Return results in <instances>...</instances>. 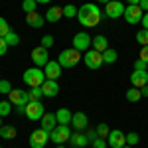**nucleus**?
Segmentation results:
<instances>
[{
  "label": "nucleus",
  "instance_id": "1",
  "mask_svg": "<svg viewBox=\"0 0 148 148\" xmlns=\"http://www.w3.org/2000/svg\"><path fill=\"white\" fill-rule=\"evenodd\" d=\"M103 18H105V12H101V8H99L97 4H93V2H87V4H83L81 8H77V20H79V24L85 26V28H95V26H99Z\"/></svg>",
  "mask_w": 148,
  "mask_h": 148
},
{
  "label": "nucleus",
  "instance_id": "2",
  "mask_svg": "<svg viewBox=\"0 0 148 148\" xmlns=\"http://www.w3.org/2000/svg\"><path fill=\"white\" fill-rule=\"evenodd\" d=\"M22 79L28 87H42L44 81H46V73H44L42 67H30V69L24 71Z\"/></svg>",
  "mask_w": 148,
  "mask_h": 148
},
{
  "label": "nucleus",
  "instance_id": "3",
  "mask_svg": "<svg viewBox=\"0 0 148 148\" xmlns=\"http://www.w3.org/2000/svg\"><path fill=\"white\" fill-rule=\"evenodd\" d=\"M81 59V51H77L75 47H69V49H63L61 53H59V57H57V61H59V65L61 67H65V69H71V67H75L77 63H79Z\"/></svg>",
  "mask_w": 148,
  "mask_h": 148
},
{
  "label": "nucleus",
  "instance_id": "4",
  "mask_svg": "<svg viewBox=\"0 0 148 148\" xmlns=\"http://www.w3.org/2000/svg\"><path fill=\"white\" fill-rule=\"evenodd\" d=\"M28 142H30V148H46V144L49 142V132H46L42 126L34 130L30 138H28Z\"/></svg>",
  "mask_w": 148,
  "mask_h": 148
},
{
  "label": "nucleus",
  "instance_id": "5",
  "mask_svg": "<svg viewBox=\"0 0 148 148\" xmlns=\"http://www.w3.org/2000/svg\"><path fill=\"white\" fill-rule=\"evenodd\" d=\"M44 114H46V107L42 105V101H30L26 105V116L30 121H42Z\"/></svg>",
  "mask_w": 148,
  "mask_h": 148
},
{
  "label": "nucleus",
  "instance_id": "6",
  "mask_svg": "<svg viewBox=\"0 0 148 148\" xmlns=\"http://www.w3.org/2000/svg\"><path fill=\"white\" fill-rule=\"evenodd\" d=\"M69 136H71V132H69L67 125H57L49 132V140H53L56 144H65V142H69Z\"/></svg>",
  "mask_w": 148,
  "mask_h": 148
},
{
  "label": "nucleus",
  "instance_id": "7",
  "mask_svg": "<svg viewBox=\"0 0 148 148\" xmlns=\"http://www.w3.org/2000/svg\"><path fill=\"white\" fill-rule=\"evenodd\" d=\"M125 4L121 2V0H111L109 4H105V16L107 18H113V20H116V18H121L123 14H125Z\"/></svg>",
  "mask_w": 148,
  "mask_h": 148
},
{
  "label": "nucleus",
  "instance_id": "8",
  "mask_svg": "<svg viewBox=\"0 0 148 148\" xmlns=\"http://www.w3.org/2000/svg\"><path fill=\"white\" fill-rule=\"evenodd\" d=\"M142 16H144V12L140 10V6L138 4H128L125 8V14H123V18H125L128 24H138V22H142Z\"/></svg>",
  "mask_w": 148,
  "mask_h": 148
},
{
  "label": "nucleus",
  "instance_id": "9",
  "mask_svg": "<svg viewBox=\"0 0 148 148\" xmlns=\"http://www.w3.org/2000/svg\"><path fill=\"white\" fill-rule=\"evenodd\" d=\"M73 47L77 49V51H87L89 47H91V44H93V38L87 32H77V34L73 36Z\"/></svg>",
  "mask_w": 148,
  "mask_h": 148
},
{
  "label": "nucleus",
  "instance_id": "10",
  "mask_svg": "<svg viewBox=\"0 0 148 148\" xmlns=\"http://www.w3.org/2000/svg\"><path fill=\"white\" fill-rule=\"evenodd\" d=\"M107 144L111 148H123L126 146V134L123 130H119V128H114L109 132V136H107Z\"/></svg>",
  "mask_w": 148,
  "mask_h": 148
},
{
  "label": "nucleus",
  "instance_id": "11",
  "mask_svg": "<svg viewBox=\"0 0 148 148\" xmlns=\"http://www.w3.org/2000/svg\"><path fill=\"white\" fill-rule=\"evenodd\" d=\"M83 61H85V65H87L89 69H99L103 65V53L95 51V49H87Z\"/></svg>",
  "mask_w": 148,
  "mask_h": 148
},
{
  "label": "nucleus",
  "instance_id": "12",
  "mask_svg": "<svg viewBox=\"0 0 148 148\" xmlns=\"http://www.w3.org/2000/svg\"><path fill=\"white\" fill-rule=\"evenodd\" d=\"M8 101L14 105V107H18V105H28L30 103V95H28V91H22V89H12L10 93H8Z\"/></svg>",
  "mask_w": 148,
  "mask_h": 148
},
{
  "label": "nucleus",
  "instance_id": "13",
  "mask_svg": "<svg viewBox=\"0 0 148 148\" xmlns=\"http://www.w3.org/2000/svg\"><path fill=\"white\" fill-rule=\"evenodd\" d=\"M32 61H34L36 67H46V63L49 61V56H47V49L42 46H38L32 49Z\"/></svg>",
  "mask_w": 148,
  "mask_h": 148
},
{
  "label": "nucleus",
  "instance_id": "14",
  "mask_svg": "<svg viewBox=\"0 0 148 148\" xmlns=\"http://www.w3.org/2000/svg\"><path fill=\"white\" fill-rule=\"evenodd\" d=\"M130 83H132V87L142 89L144 85H148V71H146V69H132Z\"/></svg>",
  "mask_w": 148,
  "mask_h": 148
},
{
  "label": "nucleus",
  "instance_id": "15",
  "mask_svg": "<svg viewBox=\"0 0 148 148\" xmlns=\"http://www.w3.org/2000/svg\"><path fill=\"white\" fill-rule=\"evenodd\" d=\"M87 125H89V119H87V114L83 113V111H77V113H73V116H71V126H73L75 130L83 132V130L87 128Z\"/></svg>",
  "mask_w": 148,
  "mask_h": 148
},
{
  "label": "nucleus",
  "instance_id": "16",
  "mask_svg": "<svg viewBox=\"0 0 148 148\" xmlns=\"http://www.w3.org/2000/svg\"><path fill=\"white\" fill-rule=\"evenodd\" d=\"M61 65H59V61H47L46 67H44V73H46V79H56L61 75Z\"/></svg>",
  "mask_w": 148,
  "mask_h": 148
},
{
  "label": "nucleus",
  "instance_id": "17",
  "mask_svg": "<svg viewBox=\"0 0 148 148\" xmlns=\"http://www.w3.org/2000/svg\"><path fill=\"white\" fill-rule=\"evenodd\" d=\"M42 91H44V97H56L57 93H59V85H57L56 79H46L44 81V85H42Z\"/></svg>",
  "mask_w": 148,
  "mask_h": 148
},
{
  "label": "nucleus",
  "instance_id": "18",
  "mask_svg": "<svg viewBox=\"0 0 148 148\" xmlns=\"http://www.w3.org/2000/svg\"><path fill=\"white\" fill-rule=\"evenodd\" d=\"M46 22V16H42L40 12H30V14H26V24L30 26V28H42Z\"/></svg>",
  "mask_w": 148,
  "mask_h": 148
},
{
  "label": "nucleus",
  "instance_id": "19",
  "mask_svg": "<svg viewBox=\"0 0 148 148\" xmlns=\"http://www.w3.org/2000/svg\"><path fill=\"white\" fill-rule=\"evenodd\" d=\"M69 144H71L73 148H85L87 144H89V140H87V136H85L83 132L75 130V132L69 136Z\"/></svg>",
  "mask_w": 148,
  "mask_h": 148
},
{
  "label": "nucleus",
  "instance_id": "20",
  "mask_svg": "<svg viewBox=\"0 0 148 148\" xmlns=\"http://www.w3.org/2000/svg\"><path fill=\"white\" fill-rule=\"evenodd\" d=\"M61 18H63V8H61V6H51V8H47V12H46L47 22L56 24V22H59Z\"/></svg>",
  "mask_w": 148,
  "mask_h": 148
},
{
  "label": "nucleus",
  "instance_id": "21",
  "mask_svg": "<svg viewBox=\"0 0 148 148\" xmlns=\"http://www.w3.org/2000/svg\"><path fill=\"white\" fill-rule=\"evenodd\" d=\"M40 123H42V128H44L46 132H51V130L57 126L56 125L57 119H56V114H53V113H46L44 116H42V121H40Z\"/></svg>",
  "mask_w": 148,
  "mask_h": 148
},
{
  "label": "nucleus",
  "instance_id": "22",
  "mask_svg": "<svg viewBox=\"0 0 148 148\" xmlns=\"http://www.w3.org/2000/svg\"><path fill=\"white\" fill-rule=\"evenodd\" d=\"M93 49H95V51H99V53H103V51H105V49H109V40H107V38H105V36H95V38H93Z\"/></svg>",
  "mask_w": 148,
  "mask_h": 148
},
{
  "label": "nucleus",
  "instance_id": "23",
  "mask_svg": "<svg viewBox=\"0 0 148 148\" xmlns=\"http://www.w3.org/2000/svg\"><path fill=\"white\" fill-rule=\"evenodd\" d=\"M71 116H73V113H69V109H65V107L57 109V113H56L57 125H69L71 123Z\"/></svg>",
  "mask_w": 148,
  "mask_h": 148
},
{
  "label": "nucleus",
  "instance_id": "24",
  "mask_svg": "<svg viewBox=\"0 0 148 148\" xmlns=\"http://www.w3.org/2000/svg\"><path fill=\"white\" fill-rule=\"evenodd\" d=\"M0 136L6 138V140H14V138H16V126L2 125V128H0Z\"/></svg>",
  "mask_w": 148,
  "mask_h": 148
},
{
  "label": "nucleus",
  "instance_id": "25",
  "mask_svg": "<svg viewBox=\"0 0 148 148\" xmlns=\"http://www.w3.org/2000/svg\"><path fill=\"white\" fill-rule=\"evenodd\" d=\"M116 59H119V53H116V49L109 47V49H105V51H103V63H114Z\"/></svg>",
  "mask_w": 148,
  "mask_h": 148
},
{
  "label": "nucleus",
  "instance_id": "26",
  "mask_svg": "<svg viewBox=\"0 0 148 148\" xmlns=\"http://www.w3.org/2000/svg\"><path fill=\"white\" fill-rule=\"evenodd\" d=\"M142 99V93H140V89H136V87H130L128 91H126V101L128 103H136Z\"/></svg>",
  "mask_w": 148,
  "mask_h": 148
},
{
  "label": "nucleus",
  "instance_id": "27",
  "mask_svg": "<svg viewBox=\"0 0 148 148\" xmlns=\"http://www.w3.org/2000/svg\"><path fill=\"white\" fill-rule=\"evenodd\" d=\"M30 101H42V97H44V91H42V87H30Z\"/></svg>",
  "mask_w": 148,
  "mask_h": 148
},
{
  "label": "nucleus",
  "instance_id": "28",
  "mask_svg": "<svg viewBox=\"0 0 148 148\" xmlns=\"http://www.w3.org/2000/svg\"><path fill=\"white\" fill-rule=\"evenodd\" d=\"M12 113V103L6 99V101H0V116L4 119V116H8Z\"/></svg>",
  "mask_w": 148,
  "mask_h": 148
},
{
  "label": "nucleus",
  "instance_id": "29",
  "mask_svg": "<svg viewBox=\"0 0 148 148\" xmlns=\"http://www.w3.org/2000/svg\"><path fill=\"white\" fill-rule=\"evenodd\" d=\"M95 130H97V134H99V138H105V140H107V136H109V132H111V128H109V125H107V123H99V126H97Z\"/></svg>",
  "mask_w": 148,
  "mask_h": 148
},
{
  "label": "nucleus",
  "instance_id": "30",
  "mask_svg": "<svg viewBox=\"0 0 148 148\" xmlns=\"http://www.w3.org/2000/svg\"><path fill=\"white\" fill-rule=\"evenodd\" d=\"M36 8H38V2H36V0H24L22 2V10L26 12V14L36 12Z\"/></svg>",
  "mask_w": 148,
  "mask_h": 148
},
{
  "label": "nucleus",
  "instance_id": "31",
  "mask_svg": "<svg viewBox=\"0 0 148 148\" xmlns=\"http://www.w3.org/2000/svg\"><path fill=\"white\" fill-rule=\"evenodd\" d=\"M136 42L140 44V46H148V30H138L136 32Z\"/></svg>",
  "mask_w": 148,
  "mask_h": 148
},
{
  "label": "nucleus",
  "instance_id": "32",
  "mask_svg": "<svg viewBox=\"0 0 148 148\" xmlns=\"http://www.w3.org/2000/svg\"><path fill=\"white\" fill-rule=\"evenodd\" d=\"M4 40H6V44H8V46H18V44H20L18 34H16V32H12V30L6 34V38H4Z\"/></svg>",
  "mask_w": 148,
  "mask_h": 148
},
{
  "label": "nucleus",
  "instance_id": "33",
  "mask_svg": "<svg viewBox=\"0 0 148 148\" xmlns=\"http://www.w3.org/2000/svg\"><path fill=\"white\" fill-rule=\"evenodd\" d=\"M63 16H65V18H77V8H75L73 4L63 6Z\"/></svg>",
  "mask_w": 148,
  "mask_h": 148
},
{
  "label": "nucleus",
  "instance_id": "34",
  "mask_svg": "<svg viewBox=\"0 0 148 148\" xmlns=\"http://www.w3.org/2000/svg\"><path fill=\"white\" fill-rule=\"evenodd\" d=\"M138 142H140L138 132H128V134H126V144H128V146H134V144H138Z\"/></svg>",
  "mask_w": 148,
  "mask_h": 148
},
{
  "label": "nucleus",
  "instance_id": "35",
  "mask_svg": "<svg viewBox=\"0 0 148 148\" xmlns=\"http://www.w3.org/2000/svg\"><path fill=\"white\" fill-rule=\"evenodd\" d=\"M12 91V85L8 79H0V93L2 95H8V93Z\"/></svg>",
  "mask_w": 148,
  "mask_h": 148
},
{
  "label": "nucleus",
  "instance_id": "36",
  "mask_svg": "<svg viewBox=\"0 0 148 148\" xmlns=\"http://www.w3.org/2000/svg\"><path fill=\"white\" fill-rule=\"evenodd\" d=\"M10 32V26L4 18H0V38H6V34Z\"/></svg>",
  "mask_w": 148,
  "mask_h": 148
},
{
  "label": "nucleus",
  "instance_id": "37",
  "mask_svg": "<svg viewBox=\"0 0 148 148\" xmlns=\"http://www.w3.org/2000/svg\"><path fill=\"white\" fill-rule=\"evenodd\" d=\"M51 46H53V36H49V34L44 36V38H42V47L47 49V47H51Z\"/></svg>",
  "mask_w": 148,
  "mask_h": 148
},
{
  "label": "nucleus",
  "instance_id": "38",
  "mask_svg": "<svg viewBox=\"0 0 148 148\" xmlns=\"http://www.w3.org/2000/svg\"><path fill=\"white\" fill-rule=\"evenodd\" d=\"M91 146L93 148H107L109 144H107V140H105V138H95V140L91 142Z\"/></svg>",
  "mask_w": 148,
  "mask_h": 148
},
{
  "label": "nucleus",
  "instance_id": "39",
  "mask_svg": "<svg viewBox=\"0 0 148 148\" xmlns=\"http://www.w3.org/2000/svg\"><path fill=\"white\" fill-rule=\"evenodd\" d=\"M8 44H6V40H4V38H0V56H4V53H6V49H8Z\"/></svg>",
  "mask_w": 148,
  "mask_h": 148
},
{
  "label": "nucleus",
  "instance_id": "40",
  "mask_svg": "<svg viewBox=\"0 0 148 148\" xmlns=\"http://www.w3.org/2000/svg\"><path fill=\"white\" fill-rule=\"evenodd\" d=\"M146 61H144V59H136V61H134V67L132 69H146Z\"/></svg>",
  "mask_w": 148,
  "mask_h": 148
},
{
  "label": "nucleus",
  "instance_id": "41",
  "mask_svg": "<svg viewBox=\"0 0 148 148\" xmlns=\"http://www.w3.org/2000/svg\"><path fill=\"white\" fill-rule=\"evenodd\" d=\"M85 136H87L89 142H93L95 138H99V134H97V130H87V134H85Z\"/></svg>",
  "mask_w": 148,
  "mask_h": 148
},
{
  "label": "nucleus",
  "instance_id": "42",
  "mask_svg": "<svg viewBox=\"0 0 148 148\" xmlns=\"http://www.w3.org/2000/svg\"><path fill=\"white\" fill-rule=\"evenodd\" d=\"M140 59H144L148 63V46H142V49H140Z\"/></svg>",
  "mask_w": 148,
  "mask_h": 148
},
{
  "label": "nucleus",
  "instance_id": "43",
  "mask_svg": "<svg viewBox=\"0 0 148 148\" xmlns=\"http://www.w3.org/2000/svg\"><path fill=\"white\" fill-rule=\"evenodd\" d=\"M138 6H140V10L146 14V12H148V0H140V2H138Z\"/></svg>",
  "mask_w": 148,
  "mask_h": 148
},
{
  "label": "nucleus",
  "instance_id": "44",
  "mask_svg": "<svg viewBox=\"0 0 148 148\" xmlns=\"http://www.w3.org/2000/svg\"><path fill=\"white\" fill-rule=\"evenodd\" d=\"M16 113L18 114H26V107H24V105H18V107H16Z\"/></svg>",
  "mask_w": 148,
  "mask_h": 148
},
{
  "label": "nucleus",
  "instance_id": "45",
  "mask_svg": "<svg viewBox=\"0 0 148 148\" xmlns=\"http://www.w3.org/2000/svg\"><path fill=\"white\" fill-rule=\"evenodd\" d=\"M142 26H144V30H148V12L142 16Z\"/></svg>",
  "mask_w": 148,
  "mask_h": 148
},
{
  "label": "nucleus",
  "instance_id": "46",
  "mask_svg": "<svg viewBox=\"0 0 148 148\" xmlns=\"http://www.w3.org/2000/svg\"><path fill=\"white\" fill-rule=\"evenodd\" d=\"M140 93H142V97H148V85H144V87L140 89Z\"/></svg>",
  "mask_w": 148,
  "mask_h": 148
},
{
  "label": "nucleus",
  "instance_id": "47",
  "mask_svg": "<svg viewBox=\"0 0 148 148\" xmlns=\"http://www.w3.org/2000/svg\"><path fill=\"white\" fill-rule=\"evenodd\" d=\"M36 2H38V4H49L51 0H36Z\"/></svg>",
  "mask_w": 148,
  "mask_h": 148
},
{
  "label": "nucleus",
  "instance_id": "48",
  "mask_svg": "<svg viewBox=\"0 0 148 148\" xmlns=\"http://www.w3.org/2000/svg\"><path fill=\"white\" fill-rule=\"evenodd\" d=\"M126 2H128V4H138L140 0H126Z\"/></svg>",
  "mask_w": 148,
  "mask_h": 148
},
{
  "label": "nucleus",
  "instance_id": "49",
  "mask_svg": "<svg viewBox=\"0 0 148 148\" xmlns=\"http://www.w3.org/2000/svg\"><path fill=\"white\" fill-rule=\"evenodd\" d=\"M97 2H101V4H109L111 0H97Z\"/></svg>",
  "mask_w": 148,
  "mask_h": 148
},
{
  "label": "nucleus",
  "instance_id": "50",
  "mask_svg": "<svg viewBox=\"0 0 148 148\" xmlns=\"http://www.w3.org/2000/svg\"><path fill=\"white\" fill-rule=\"evenodd\" d=\"M57 148H65V146H63V144H57Z\"/></svg>",
  "mask_w": 148,
  "mask_h": 148
},
{
  "label": "nucleus",
  "instance_id": "51",
  "mask_svg": "<svg viewBox=\"0 0 148 148\" xmlns=\"http://www.w3.org/2000/svg\"><path fill=\"white\" fill-rule=\"evenodd\" d=\"M0 128H2V116H0Z\"/></svg>",
  "mask_w": 148,
  "mask_h": 148
},
{
  "label": "nucleus",
  "instance_id": "52",
  "mask_svg": "<svg viewBox=\"0 0 148 148\" xmlns=\"http://www.w3.org/2000/svg\"><path fill=\"white\" fill-rule=\"evenodd\" d=\"M123 148H132V146H128V144H126V146H123Z\"/></svg>",
  "mask_w": 148,
  "mask_h": 148
},
{
  "label": "nucleus",
  "instance_id": "53",
  "mask_svg": "<svg viewBox=\"0 0 148 148\" xmlns=\"http://www.w3.org/2000/svg\"><path fill=\"white\" fill-rule=\"evenodd\" d=\"M0 148H2V146H0Z\"/></svg>",
  "mask_w": 148,
  "mask_h": 148
}]
</instances>
